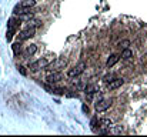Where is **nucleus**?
<instances>
[{"instance_id":"1","label":"nucleus","mask_w":147,"mask_h":137,"mask_svg":"<svg viewBox=\"0 0 147 137\" xmlns=\"http://www.w3.org/2000/svg\"><path fill=\"white\" fill-rule=\"evenodd\" d=\"M20 24H22V22H20L19 17H10V19H9V23H7V34H6L7 42H10V40L13 39V36L16 34V32H17V29L20 27Z\"/></svg>"},{"instance_id":"2","label":"nucleus","mask_w":147,"mask_h":137,"mask_svg":"<svg viewBox=\"0 0 147 137\" xmlns=\"http://www.w3.org/2000/svg\"><path fill=\"white\" fill-rule=\"evenodd\" d=\"M86 67H87V63H86V61H80L77 66H74L73 69H70V70L67 72V76H69V77H71V79H74V77L80 76L82 73H84Z\"/></svg>"},{"instance_id":"3","label":"nucleus","mask_w":147,"mask_h":137,"mask_svg":"<svg viewBox=\"0 0 147 137\" xmlns=\"http://www.w3.org/2000/svg\"><path fill=\"white\" fill-rule=\"evenodd\" d=\"M50 64V60L49 59H46V57H42V59H39V60H36V61H33V63H30V70H33V72H37V70H40V69H46L47 66Z\"/></svg>"},{"instance_id":"4","label":"nucleus","mask_w":147,"mask_h":137,"mask_svg":"<svg viewBox=\"0 0 147 137\" xmlns=\"http://www.w3.org/2000/svg\"><path fill=\"white\" fill-rule=\"evenodd\" d=\"M66 64H67V60L61 57V59H57L56 61H50V64L46 69H49L50 72H57V70H60V69H64Z\"/></svg>"},{"instance_id":"5","label":"nucleus","mask_w":147,"mask_h":137,"mask_svg":"<svg viewBox=\"0 0 147 137\" xmlns=\"http://www.w3.org/2000/svg\"><path fill=\"white\" fill-rule=\"evenodd\" d=\"M34 33H36V27H33V26H27L24 30H22V32L19 33V40H20V42H24V40L33 37Z\"/></svg>"},{"instance_id":"6","label":"nucleus","mask_w":147,"mask_h":137,"mask_svg":"<svg viewBox=\"0 0 147 137\" xmlns=\"http://www.w3.org/2000/svg\"><path fill=\"white\" fill-rule=\"evenodd\" d=\"M110 106H111V100H106V99H100L94 103L96 111H106Z\"/></svg>"},{"instance_id":"7","label":"nucleus","mask_w":147,"mask_h":137,"mask_svg":"<svg viewBox=\"0 0 147 137\" xmlns=\"http://www.w3.org/2000/svg\"><path fill=\"white\" fill-rule=\"evenodd\" d=\"M46 80H47V83H49V84L57 83V82L63 80V73H61V72H59V70H57V72H49V74H47Z\"/></svg>"},{"instance_id":"8","label":"nucleus","mask_w":147,"mask_h":137,"mask_svg":"<svg viewBox=\"0 0 147 137\" xmlns=\"http://www.w3.org/2000/svg\"><path fill=\"white\" fill-rule=\"evenodd\" d=\"M123 84H124V80H123V79H120V77H114L111 82L107 83V87H109V90H116V89L121 87Z\"/></svg>"},{"instance_id":"9","label":"nucleus","mask_w":147,"mask_h":137,"mask_svg":"<svg viewBox=\"0 0 147 137\" xmlns=\"http://www.w3.org/2000/svg\"><path fill=\"white\" fill-rule=\"evenodd\" d=\"M119 60H120V56H119V54H110V57H109L107 61H106V66L110 69V67H113L114 64H117Z\"/></svg>"},{"instance_id":"10","label":"nucleus","mask_w":147,"mask_h":137,"mask_svg":"<svg viewBox=\"0 0 147 137\" xmlns=\"http://www.w3.org/2000/svg\"><path fill=\"white\" fill-rule=\"evenodd\" d=\"M98 126H100L101 129H110V127L113 126V120L109 119V117L100 119V120H98Z\"/></svg>"},{"instance_id":"11","label":"nucleus","mask_w":147,"mask_h":137,"mask_svg":"<svg viewBox=\"0 0 147 137\" xmlns=\"http://www.w3.org/2000/svg\"><path fill=\"white\" fill-rule=\"evenodd\" d=\"M19 19H20V22H29L30 19H33V11L24 10V11H22V13L19 14Z\"/></svg>"},{"instance_id":"12","label":"nucleus","mask_w":147,"mask_h":137,"mask_svg":"<svg viewBox=\"0 0 147 137\" xmlns=\"http://www.w3.org/2000/svg\"><path fill=\"white\" fill-rule=\"evenodd\" d=\"M36 4V0H22L20 1V6L23 7V9H30V7H33Z\"/></svg>"},{"instance_id":"13","label":"nucleus","mask_w":147,"mask_h":137,"mask_svg":"<svg viewBox=\"0 0 147 137\" xmlns=\"http://www.w3.org/2000/svg\"><path fill=\"white\" fill-rule=\"evenodd\" d=\"M133 57V50H130L129 47L127 49H123V51H121V59H131Z\"/></svg>"},{"instance_id":"14","label":"nucleus","mask_w":147,"mask_h":137,"mask_svg":"<svg viewBox=\"0 0 147 137\" xmlns=\"http://www.w3.org/2000/svg\"><path fill=\"white\" fill-rule=\"evenodd\" d=\"M37 51V46L36 45H30L26 47V56H33Z\"/></svg>"},{"instance_id":"15","label":"nucleus","mask_w":147,"mask_h":137,"mask_svg":"<svg viewBox=\"0 0 147 137\" xmlns=\"http://www.w3.org/2000/svg\"><path fill=\"white\" fill-rule=\"evenodd\" d=\"M11 49H13V53L17 56L20 51H22V42L19 40V42H16V43H13V46H11Z\"/></svg>"},{"instance_id":"16","label":"nucleus","mask_w":147,"mask_h":137,"mask_svg":"<svg viewBox=\"0 0 147 137\" xmlns=\"http://www.w3.org/2000/svg\"><path fill=\"white\" fill-rule=\"evenodd\" d=\"M130 45H131V43H130V40H129V39H123V40H120V42L117 43V46H119L120 49H127Z\"/></svg>"},{"instance_id":"17","label":"nucleus","mask_w":147,"mask_h":137,"mask_svg":"<svg viewBox=\"0 0 147 137\" xmlns=\"http://www.w3.org/2000/svg\"><path fill=\"white\" fill-rule=\"evenodd\" d=\"M121 132H123L121 126H111V127L109 129V133H113V134H119V133H121Z\"/></svg>"},{"instance_id":"18","label":"nucleus","mask_w":147,"mask_h":137,"mask_svg":"<svg viewBox=\"0 0 147 137\" xmlns=\"http://www.w3.org/2000/svg\"><path fill=\"white\" fill-rule=\"evenodd\" d=\"M97 124H98V117L97 116H93V117H92V120H90V127L94 130V129L97 127Z\"/></svg>"},{"instance_id":"19","label":"nucleus","mask_w":147,"mask_h":137,"mask_svg":"<svg viewBox=\"0 0 147 137\" xmlns=\"http://www.w3.org/2000/svg\"><path fill=\"white\" fill-rule=\"evenodd\" d=\"M94 91H97L96 86H93V84H89V86H86V94H93Z\"/></svg>"},{"instance_id":"20","label":"nucleus","mask_w":147,"mask_h":137,"mask_svg":"<svg viewBox=\"0 0 147 137\" xmlns=\"http://www.w3.org/2000/svg\"><path fill=\"white\" fill-rule=\"evenodd\" d=\"M29 26H33V27H40L42 26V22L40 20H29Z\"/></svg>"},{"instance_id":"21","label":"nucleus","mask_w":147,"mask_h":137,"mask_svg":"<svg viewBox=\"0 0 147 137\" xmlns=\"http://www.w3.org/2000/svg\"><path fill=\"white\" fill-rule=\"evenodd\" d=\"M17 69H19V72H20L23 76H27V72H26V67H24V66H17Z\"/></svg>"},{"instance_id":"22","label":"nucleus","mask_w":147,"mask_h":137,"mask_svg":"<svg viewBox=\"0 0 147 137\" xmlns=\"http://www.w3.org/2000/svg\"><path fill=\"white\" fill-rule=\"evenodd\" d=\"M113 79H114V76H111V74H107V76H104V82H106V83L111 82Z\"/></svg>"},{"instance_id":"23","label":"nucleus","mask_w":147,"mask_h":137,"mask_svg":"<svg viewBox=\"0 0 147 137\" xmlns=\"http://www.w3.org/2000/svg\"><path fill=\"white\" fill-rule=\"evenodd\" d=\"M82 110H83L84 113H89V106H87V104H83V106H82Z\"/></svg>"}]
</instances>
